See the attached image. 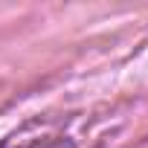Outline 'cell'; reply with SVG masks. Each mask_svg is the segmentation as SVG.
<instances>
[{
    "instance_id": "obj_1",
    "label": "cell",
    "mask_w": 148,
    "mask_h": 148,
    "mask_svg": "<svg viewBox=\"0 0 148 148\" xmlns=\"http://www.w3.org/2000/svg\"><path fill=\"white\" fill-rule=\"evenodd\" d=\"M61 142V136L47 128V125H29L12 136H6L3 142H0V148H55Z\"/></svg>"
}]
</instances>
